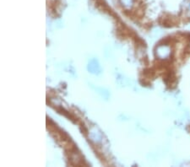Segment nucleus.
I'll list each match as a JSON object with an SVG mask.
<instances>
[{"label": "nucleus", "mask_w": 190, "mask_h": 167, "mask_svg": "<svg viewBox=\"0 0 190 167\" xmlns=\"http://www.w3.org/2000/svg\"><path fill=\"white\" fill-rule=\"evenodd\" d=\"M122 4H124L125 6H128V5H131L133 4V0H121Z\"/></svg>", "instance_id": "nucleus-1"}, {"label": "nucleus", "mask_w": 190, "mask_h": 167, "mask_svg": "<svg viewBox=\"0 0 190 167\" xmlns=\"http://www.w3.org/2000/svg\"><path fill=\"white\" fill-rule=\"evenodd\" d=\"M189 9H190V4H189Z\"/></svg>", "instance_id": "nucleus-2"}]
</instances>
